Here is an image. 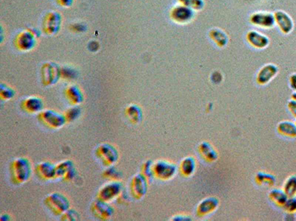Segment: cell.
Returning a JSON list of instances; mask_svg holds the SVG:
<instances>
[{
	"label": "cell",
	"instance_id": "ee69618b",
	"mask_svg": "<svg viewBox=\"0 0 296 221\" xmlns=\"http://www.w3.org/2000/svg\"><path fill=\"white\" fill-rule=\"evenodd\" d=\"M10 220V216H9L7 213H4V214H2L0 217V221H7Z\"/></svg>",
	"mask_w": 296,
	"mask_h": 221
},
{
	"label": "cell",
	"instance_id": "30bf717a",
	"mask_svg": "<svg viewBox=\"0 0 296 221\" xmlns=\"http://www.w3.org/2000/svg\"><path fill=\"white\" fill-rule=\"evenodd\" d=\"M148 179L142 173L135 175L130 183V194L136 200L145 197L148 190Z\"/></svg>",
	"mask_w": 296,
	"mask_h": 221
},
{
	"label": "cell",
	"instance_id": "4dcf8cb0",
	"mask_svg": "<svg viewBox=\"0 0 296 221\" xmlns=\"http://www.w3.org/2000/svg\"><path fill=\"white\" fill-rule=\"evenodd\" d=\"M63 113L67 122H74L81 116L82 110L79 106H72L70 108L67 109Z\"/></svg>",
	"mask_w": 296,
	"mask_h": 221
},
{
	"label": "cell",
	"instance_id": "4fadbf2b",
	"mask_svg": "<svg viewBox=\"0 0 296 221\" xmlns=\"http://www.w3.org/2000/svg\"><path fill=\"white\" fill-rule=\"evenodd\" d=\"M21 110L26 113L39 114L44 110V102L42 98L39 96H29L24 98L21 103Z\"/></svg>",
	"mask_w": 296,
	"mask_h": 221
},
{
	"label": "cell",
	"instance_id": "f546056e",
	"mask_svg": "<svg viewBox=\"0 0 296 221\" xmlns=\"http://www.w3.org/2000/svg\"><path fill=\"white\" fill-rule=\"evenodd\" d=\"M283 190L289 197L296 196V175L290 176L285 181Z\"/></svg>",
	"mask_w": 296,
	"mask_h": 221
},
{
	"label": "cell",
	"instance_id": "603a6c76",
	"mask_svg": "<svg viewBox=\"0 0 296 221\" xmlns=\"http://www.w3.org/2000/svg\"><path fill=\"white\" fill-rule=\"evenodd\" d=\"M199 153L202 157L208 162H214L217 159L218 154L214 148L209 142H204L199 145Z\"/></svg>",
	"mask_w": 296,
	"mask_h": 221
},
{
	"label": "cell",
	"instance_id": "60d3db41",
	"mask_svg": "<svg viewBox=\"0 0 296 221\" xmlns=\"http://www.w3.org/2000/svg\"><path fill=\"white\" fill-rule=\"evenodd\" d=\"M99 48V44H98L97 41H93L89 44L88 45V49L90 50V51L94 52L97 51L98 49Z\"/></svg>",
	"mask_w": 296,
	"mask_h": 221
},
{
	"label": "cell",
	"instance_id": "f6af8a7d",
	"mask_svg": "<svg viewBox=\"0 0 296 221\" xmlns=\"http://www.w3.org/2000/svg\"><path fill=\"white\" fill-rule=\"evenodd\" d=\"M179 1H180L181 4H185V5H187V4H188V1H189V0H179Z\"/></svg>",
	"mask_w": 296,
	"mask_h": 221
},
{
	"label": "cell",
	"instance_id": "ab89813d",
	"mask_svg": "<svg viewBox=\"0 0 296 221\" xmlns=\"http://www.w3.org/2000/svg\"><path fill=\"white\" fill-rule=\"evenodd\" d=\"M288 110H289L291 113H292L293 116L296 118V101L292 99L288 102Z\"/></svg>",
	"mask_w": 296,
	"mask_h": 221
},
{
	"label": "cell",
	"instance_id": "2e32d148",
	"mask_svg": "<svg viewBox=\"0 0 296 221\" xmlns=\"http://www.w3.org/2000/svg\"><path fill=\"white\" fill-rule=\"evenodd\" d=\"M250 20L254 25L264 28H272L276 24L275 16L271 13H255L251 16Z\"/></svg>",
	"mask_w": 296,
	"mask_h": 221
},
{
	"label": "cell",
	"instance_id": "e575fe53",
	"mask_svg": "<svg viewBox=\"0 0 296 221\" xmlns=\"http://www.w3.org/2000/svg\"><path fill=\"white\" fill-rule=\"evenodd\" d=\"M80 216L79 213L73 209H69L63 215L61 216V220L66 221H75L79 220Z\"/></svg>",
	"mask_w": 296,
	"mask_h": 221
},
{
	"label": "cell",
	"instance_id": "d4e9b609",
	"mask_svg": "<svg viewBox=\"0 0 296 221\" xmlns=\"http://www.w3.org/2000/svg\"><path fill=\"white\" fill-rule=\"evenodd\" d=\"M277 129L278 132L282 136L290 138L296 137V125L291 121L281 122Z\"/></svg>",
	"mask_w": 296,
	"mask_h": 221
},
{
	"label": "cell",
	"instance_id": "b9f144b4",
	"mask_svg": "<svg viewBox=\"0 0 296 221\" xmlns=\"http://www.w3.org/2000/svg\"><path fill=\"white\" fill-rule=\"evenodd\" d=\"M290 84H291V88L295 90L296 92V73L293 74L290 78Z\"/></svg>",
	"mask_w": 296,
	"mask_h": 221
},
{
	"label": "cell",
	"instance_id": "44dd1931",
	"mask_svg": "<svg viewBox=\"0 0 296 221\" xmlns=\"http://www.w3.org/2000/svg\"><path fill=\"white\" fill-rule=\"evenodd\" d=\"M219 206V201L216 198H208L202 201L197 208L198 215L205 216L213 213Z\"/></svg>",
	"mask_w": 296,
	"mask_h": 221
},
{
	"label": "cell",
	"instance_id": "3957f363",
	"mask_svg": "<svg viewBox=\"0 0 296 221\" xmlns=\"http://www.w3.org/2000/svg\"><path fill=\"white\" fill-rule=\"evenodd\" d=\"M123 192L124 185L120 180H111L100 187L96 199L110 203L119 199Z\"/></svg>",
	"mask_w": 296,
	"mask_h": 221
},
{
	"label": "cell",
	"instance_id": "cb8c5ba5",
	"mask_svg": "<svg viewBox=\"0 0 296 221\" xmlns=\"http://www.w3.org/2000/svg\"><path fill=\"white\" fill-rule=\"evenodd\" d=\"M74 163L70 159L62 161L56 165V178L63 179L74 169Z\"/></svg>",
	"mask_w": 296,
	"mask_h": 221
},
{
	"label": "cell",
	"instance_id": "bcb514c9",
	"mask_svg": "<svg viewBox=\"0 0 296 221\" xmlns=\"http://www.w3.org/2000/svg\"><path fill=\"white\" fill-rule=\"evenodd\" d=\"M292 99L295 100V101H296V92H294V93L293 94Z\"/></svg>",
	"mask_w": 296,
	"mask_h": 221
},
{
	"label": "cell",
	"instance_id": "8fae6325",
	"mask_svg": "<svg viewBox=\"0 0 296 221\" xmlns=\"http://www.w3.org/2000/svg\"><path fill=\"white\" fill-rule=\"evenodd\" d=\"M170 18L177 24H187L194 18V10L189 6L181 4L176 5L170 10Z\"/></svg>",
	"mask_w": 296,
	"mask_h": 221
},
{
	"label": "cell",
	"instance_id": "5bb4252c",
	"mask_svg": "<svg viewBox=\"0 0 296 221\" xmlns=\"http://www.w3.org/2000/svg\"><path fill=\"white\" fill-rule=\"evenodd\" d=\"M36 175L43 181H51L56 178V165L48 161L40 162L36 165Z\"/></svg>",
	"mask_w": 296,
	"mask_h": 221
},
{
	"label": "cell",
	"instance_id": "7bdbcfd3",
	"mask_svg": "<svg viewBox=\"0 0 296 221\" xmlns=\"http://www.w3.org/2000/svg\"><path fill=\"white\" fill-rule=\"evenodd\" d=\"M213 75H215V76H216V79L213 80V82L214 83H216V84H219V82H220V81H222V75H221V73H219V75H218V72H216V73H213Z\"/></svg>",
	"mask_w": 296,
	"mask_h": 221
},
{
	"label": "cell",
	"instance_id": "d6a6232c",
	"mask_svg": "<svg viewBox=\"0 0 296 221\" xmlns=\"http://www.w3.org/2000/svg\"><path fill=\"white\" fill-rule=\"evenodd\" d=\"M61 76L66 80L76 79L77 78V72L70 67H64L61 68Z\"/></svg>",
	"mask_w": 296,
	"mask_h": 221
},
{
	"label": "cell",
	"instance_id": "1f68e13d",
	"mask_svg": "<svg viewBox=\"0 0 296 221\" xmlns=\"http://www.w3.org/2000/svg\"><path fill=\"white\" fill-rule=\"evenodd\" d=\"M102 176L110 181L120 180L122 178V173L114 166H110V167H107V168L104 171Z\"/></svg>",
	"mask_w": 296,
	"mask_h": 221
},
{
	"label": "cell",
	"instance_id": "d6986e66",
	"mask_svg": "<svg viewBox=\"0 0 296 221\" xmlns=\"http://www.w3.org/2000/svg\"><path fill=\"white\" fill-rule=\"evenodd\" d=\"M248 42L255 48L263 49L269 45L270 40L265 35L251 30L247 34Z\"/></svg>",
	"mask_w": 296,
	"mask_h": 221
},
{
	"label": "cell",
	"instance_id": "277c9868",
	"mask_svg": "<svg viewBox=\"0 0 296 221\" xmlns=\"http://www.w3.org/2000/svg\"><path fill=\"white\" fill-rule=\"evenodd\" d=\"M95 154L102 165L107 167L116 165L119 159L118 149L114 145L107 142L100 144L96 147Z\"/></svg>",
	"mask_w": 296,
	"mask_h": 221
},
{
	"label": "cell",
	"instance_id": "f35d334b",
	"mask_svg": "<svg viewBox=\"0 0 296 221\" xmlns=\"http://www.w3.org/2000/svg\"><path fill=\"white\" fill-rule=\"evenodd\" d=\"M75 0H56V3L62 7H70L73 5Z\"/></svg>",
	"mask_w": 296,
	"mask_h": 221
},
{
	"label": "cell",
	"instance_id": "d590c367",
	"mask_svg": "<svg viewBox=\"0 0 296 221\" xmlns=\"http://www.w3.org/2000/svg\"><path fill=\"white\" fill-rule=\"evenodd\" d=\"M284 209L287 213L294 214L296 213V196L288 198V201L284 205Z\"/></svg>",
	"mask_w": 296,
	"mask_h": 221
},
{
	"label": "cell",
	"instance_id": "7a4b0ae2",
	"mask_svg": "<svg viewBox=\"0 0 296 221\" xmlns=\"http://www.w3.org/2000/svg\"><path fill=\"white\" fill-rule=\"evenodd\" d=\"M44 204L55 216H62L70 208L68 198L61 193H52L44 199Z\"/></svg>",
	"mask_w": 296,
	"mask_h": 221
},
{
	"label": "cell",
	"instance_id": "ac0fdd59",
	"mask_svg": "<svg viewBox=\"0 0 296 221\" xmlns=\"http://www.w3.org/2000/svg\"><path fill=\"white\" fill-rule=\"evenodd\" d=\"M278 72H279V69L274 64H267L264 66L258 73L257 78H256L258 84L261 85L268 84L273 78H275Z\"/></svg>",
	"mask_w": 296,
	"mask_h": 221
},
{
	"label": "cell",
	"instance_id": "7dc6e473",
	"mask_svg": "<svg viewBox=\"0 0 296 221\" xmlns=\"http://www.w3.org/2000/svg\"></svg>",
	"mask_w": 296,
	"mask_h": 221
},
{
	"label": "cell",
	"instance_id": "f1b7e54d",
	"mask_svg": "<svg viewBox=\"0 0 296 221\" xmlns=\"http://www.w3.org/2000/svg\"><path fill=\"white\" fill-rule=\"evenodd\" d=\"M256 182L258 184L262 186H266V187H272L275 184V176H272L269 173H265V172H260L258 173L256 177Z\"/></svg>",
	"mask_w": 296,
	"mask_h": 221
},
{
	"label": "cell",
	"instance_id": "7402d4cb",
	"mask_svg": "<svg viewBox=\"0 0 296 221\" xmlns=\"http://www.w3.org/2000/svg\"><path fill=\"white\" fill-rule=\"evenodd\" d=\"M196 167V159L193 156H189L182 161L180 165H179V171L182 176L185 177H189L194 173Z\"/></svg>",
	"mask_w": 296,
	"mask_h": 221
},
{
	"label": "cell",
	"instance_id": "83f0119b",
	"mask_svg": "<svg viewBox=\"0 0 296 221\" xmlns=\"http://www.w3.org/2000/svg\"><path fill=\"white\" fill-rule=\"evenodd\" d=\"M16 90L4 83L0 84V98L2 101H10L16 96Z\"/></svg>",
	"mask_w": 296,
	"mask_h": 221
},
{
	"label": "cell",
	"instance_id": "484cf974",
	"mask_svg": "<svg viewBox=\"0 0 296 221\" xmlns=\"http://www.w3.org/2000/svg\"><path fill=\"white\" fill-rule=\"evenodd\" d=\"M210 37L219 47H225L228 44V36L223 30L220 29H212L210 31Z\"/></svg>",
	"mask_w": 296,
	"mask_h": 221
},
{
	"label": "cell",
	"instance_id": "5b68a950",
	"mask_svg": "<svg viewBox=\"0 0 296 221\" xmlns=\"http://www.w3.org/2000/svg\"><path fill=\"white\" fill-rule=\"evenodd\" d=\"M38 119L47 128L58 130L67 124L64 113L53 110H44L38 114Z\"/></svg>",
	"mask_w": 296,
	"mask_h": 221
},
{
	"label": "cell",
	"instance_id": "836d02e7",
	"mask_svg": "<svg viewBox=\"0 0 296 221\" xmlns=\"http://www.w3.org/2000/svg\"><path fill=\"white\" fill-rule=\"evenodd\" d=\"M153 162L151 160L147 161L142 166V173L148 179L154 178L153 171Z\"/></svg>",
	"mask_w": 296,
	"mask_h": 221
},
{
	"label": "cell",
	"instance_id": "8992f818",
	"mask_svg": "<svg viewBox=\"0 0 296 221\" xmlns=\"http://www.w3.org/2000/svg\"><path fill=\"white\" fill-rule=\"evenodd\" d=\"M62 26V16L58 11L47 12L42 18V31L47 36L57 35L60 32Z\"/></svg>",
	"mask_w": 296,
	"mask_h": 221
},
{
	"label": "cell",
	"instance_id": "4316f807",
	"mask_svg": "<svg viewBox=\"0 0 296 221\" xmlns=\"http://www.w3.org/2000/svg\"><path fill=\"white\" fill-rule=\"evenodd\" d=\"M269 198L271 202H274L276 205L282 207H284L288 199V196H287L285 191L283 190H279V189H274V190H271L269 194Z\"/></svg>",
	"mask_w": 296,
	"mask_h": 221
},
{
	"label": "cell",
	"instance_id": "ba28073f",
	"mask_svg": "<svg viewBox=\"0 0 296 221\" xmlns=\"http://www.w3.org/2000/svg\"><path fill=\"white\" fill-rule=\"evenodd\" d=\"M37 37L35 36L30 29L19 32L15 37L13 44L16 50L23 53L31 51L37 44Z\"/></svg>",
	"mask_w": 296,
	"mask_h": 221
},
{
	"label": "cell",
	"instance_id": "6da1fadb",
	"mask_svg": "<svg viewBox=\"0 0 296 221\" xmlns=\"http://www.w3.org/2000/svg\"><path fill=\"white\" fill-rule=\"evenodd\" d=\"M10 173L13 184L20 185L26 183L31 177V162L26 157L16 158L10 163Z\"/></svg>",
	"mask_w": 296,
	"mask_h": 221
},
{
	"label": "cell",
	"instance_id": "e0dca14e",
	"mask_svg": "<svg viewBox=\"0 0 296 221\" xmlns=\"http://www.w3.org/2000/svg\"><path fill=\"white\" fill-rule=\"evenodd\" d=\"M276 23L285 34H289L294 30V23L292 18L284 11H276L274 13Z\"/></svg>",
	"mask_w": 296,
	"mask_h": 221
},
{
	"label": "cell",
	"instance_id": "9c48e42d",
	"mask_svg": "<svg viewBox=\"0 0 296 221\" xmlns=\"http://www.w3.org/2000/svg\"><path fill=\"white\" fill-rule=\"evenodd\" d=\"M153 176L159 180L168 181L174 177L177 167L173 162L165 159H159L153 163Z\"/></svg>",
	"mask_w": 296,
	"mask_h": 221
},
{
	"label": "cell",
	"instance_id": "9a60e30c",
	"mask_svg": "<svg viewBox=\"0 0 296 221\" xmlns=\"http://www.w3.org/2000/svg\"><path fill=\"white\" fill-rule=\"evenodd\" d=\"M64 96L72 106H79L85 100L83 92L79 86L70 84L64 90Z\"/></svg>",
	"mask_w": 296,
	"mask_h": 221
},
{
	"label": "cell",
	"instance_id": "74e56055",
	"mask_svg": "<svg viewBox=\"0 0 296 221\" xmlns=\"http://www.w3.org/2000/svg\"><path fill=\"white\" fill-rule=\"evenodd\" d=\"M70 30L76 33H82V32L85 31L86 26L81 23H76V24L70 25Z\"/></svg>",
	"mask_w": 296,
	"mask_h": 221
},
{
	"label": "cell",
	"instance_id": "8d00e7d4",
	"mask_svg": "<svg viewBox=\"0 0 296 221\" xmlns=\"http://www.w3.org/2000/svg\"><path fill=\"white\" fill-rule=\"evenodd\" d=\"M187 5L189 6L193 10H200L203 8L205 2L204 0H189Z\"/></svg>",
	"mask_w": 296,
	"mask_h": 221
},
{
	"label": "cell",
	"instance_id": "52a82bcc",
	"mask_svg": "<svg viewBox=\"0 0 296 221\" xmlns=\"http://www.w3.org/2000/svg\"><path fill=\"white\" fill-rule=\"evenodd\" d=\"M61 76V68L53 62H46L41 67V81L45 87L56 85Z\"/></svg>",
	"mask_w": 296,
	"mask_h": 221
},
{
	"label": "cell",
	"instance_id": "ffe728a7",
	"mask_svg": "<svg viewBox=\"0 0 296 221\" xmlns=\"http://www.w3.org/2000/svg\"><path fill=\"white\" fill-rule=\"evenodd\" d=\"M125 114L129 122L133 125H138L143 119V110L136 104H130L125 110Z\"/></svg>",
	"mask_w": 296,
	"mask_h": 221
},
{
	"label": "cell",
	"instance_id": "7c38bea8",
	"mask_svg": "<svg viewBox=\"0 0 296 221\" xmlns=\"http://www.w3.org/2000/svg\"><path fill=\"white\" fill-rule=\"evenodd\" d=\"M92 214L101 221H107L113 217L115 210L110 203L96 199L90 206Z\"/></svg>",
	"mask_w": 296,
	"mask_h": 221
}]
</instances>
